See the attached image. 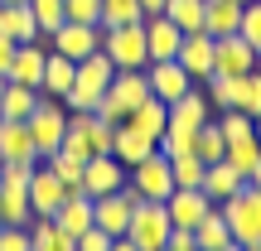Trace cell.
<instances>
[{"label":"cell","mask_w":261,"mask_h":251,"mask_svg":"<svg viewBox=\"0 0 261 251\" xmlns=\"http://www.w3.org/2000/svg\"><path fill=\"white\" fill-rule=\"evenodd\" d=\"M112 77H116V63L102 48L77 58V73H73V87L63 92V106L68 111H97V102H102V92L112 87Z\"/></svg>","instance_id":"6da1fadb"},{"label":"cell","mask_w":261,"mask_h":251,"mask_svg":"<svg viewBox=\"0 0 261 251\" xmlns=\"http://www.w3.org/2000/svg\"><path fill=\"white\" fill-rule=\"evenodd\" d=\"M218 208H223V222H227V232H232L237 246H261V188L252 179H247L232 198H223Z\"/></svg>","instance_id":"7a4b0ae2"},{"label":"cell","mask_w":261,"mask_h":251,"mask_svg":"<svg viewBox=\"0 0 261 251\" xmlns=\"http://www.w3.org/2000/svg\"><path fill=\"white\" fill-rule=\"evenodd\" d=\"M24 126H29V140H34V155L48 159L58 145H63V130H68L63 97H44V92H39V102H34V111L24 116Z\"/></svg>","instance_id":"3957f363"},{"label":"cell","mask_w":261,"mask_h":251,"mask_svg":"<svg viewBox=\"0 0 261 251\" xmlns=\"http://www.w3.org/2000/svg\"><path fill=\"white\" fill-rule=\"evenodd\" d=\"M150 97V82H145V68H136V73H116L112 87L102 92V102H97V116H102L107 126H121L130 111H136L140 102Z\"/></svg>","instance_id":"277c9868"},{"label":"cell","mask_w":261,"mask_h":251,"mask_svg":"<svg viewBox=\"0 0 261 251\" xmlns=\"http://www.w3.org/2000/svg\"><path fill=\"white\" fill-rule=\"evenodd\" d=\"M102 53L116 63V73H136V68H145L150 63V53H145V19L102 29Z\"/></svg>","instance_id":"5b68a950"},{"label":"cell","mask_w":261,"mask_h":251,"mask_svg":"<svg viewBox=\"0 0 261 251\" xmlns=\"http://www.w3.org/2000/svg\"><path fill=\"white\" fill-rule=\"evenodd\" d=\"M126 184L140 193V203H165L169 193H174V174H169V159L160 155H145L140 164H130L126 169Z\"/></svg>","instance_id":"8992f818"},{"label":"cell","mask_w":261,"mask_h":251,"mask_svg":"<svg viewBox=\"0 0 261 251\" xmlns=\"http://www.w3.org/2000/svg\"><path fill=\"white\" fill-rule=\"evenodd\" d=\"M169 232H174V222H169L165 203H136V208H130V227H126V237H130L140 251H165Z\"/></svg>","instance_id":"52a82bcc"},{"label":"cell","mask_w":261,"mask_h":251,"mask_svg":"<svg viewBox=\"0 0 261 251\" xmlns=\"http://www.w3.org/2000/svg\"><path fill=\"white\" fill-rule=\"evenodd\" d=\"M145 82H150V97H160L165 106L179 102L189 87H198L194 77L179 68V58H150V63H145Z\"/></svg>","instance_id":"ba28073f"},{"label":"cell","mask_w":261,"mask_h":251,"mask_svg":"<svg viewBox=\"0 0 261 251\" xmlns=\"http://www.w3.org/2000/svg\"><path fill=\"white\" fill-rule=\"evenodd\" d=\"M48 48L77 63V58H87V53L102 48V24H77V19H63V24L48 34Z\"/></svg>","instance_id":"9c48e42d"},{"label":"cell","mask_w":261,"mask_h":251,"mask_svg":"<svg viewBox=\"0 0 261 251\" xmlns=\"http://www.w3.org/2000/svg\"><path fill=\"white\" fill-rule=\"evenodd\" d=\"M68 193H73V188H68L63 179L39 159V164H34V179H29V213H34V217H54L58 203H63Z\"/></svg>","instance_id":"30bf717a"},{"label":"cell","mask_w":261,"mask_h":251,"mask_svg":"<svg viewBox=\"0 0 261 251\" xmlns=\"http://www.w3.org/2000/svg\"><path fill=\"white\" fill-rule=\"evenodd\" d=\"M213 116V106H208V97H203V87H189L179 102H169V121H165V130L169 135H189L194 140V130Z\"/></svg>","instance_id":"8fae6325"},{"label":"cell","mask_w":261,"mask_h":251,"mask_svg":"<svg viewBox=\"0 0 261 251\" xmlns=\"http://www.w3.org/2000/svg\"><path fill=\"white\" fill-rule=\"evenodd\" d=\"M126 184V164L116 155H92L83 159V193L87 198H102V193H116Z\"/></svg>","instance_id":"7c38bea8"},{"label":"cell","mask_w":261,"mask_h":251,"mask_svg":"<svg viewBox=\"0 0 261 251\" xmlns=\"http://www.w3.org/2000/svg\"><path fill=\"white\" fill-rule=\"evenodd\" d=\"M213 44H218V39L203 34V29H194V34L179 39V53L174 58H179V68H184L194 82H208V77H213Z\"/></svg>","instance_id":"4fadbf2b"},{"label":"cell","mask_w":261,"mask_h":251,"mask_svg":"<svg viewBox=\"0 0 261 251\" xmlns=\"http://www.w3.org/2000/svg\"><path fill=\"white\" fill-rule=\"evenodd\" d=\"M256 68V48L247 44L242 34H223L213 44V73H223V77H242V73H252Z\"/></svg>","instance_id":"5bb4252c"},{"label":"cell","mask_w":261,"mask_h":251,"mask_svg":"<svg viewBox=\"0 0 261 251\" xmlns=\"http://www.w3.org/2000/svg\"><path fill=\"white\" fill-rule=\"evenodd\" d=\"M208 208H218V203L203 193V188H174V193L165 198L169 222H174V227H189V232H194V227L203 222V213H208Z\"/></svg>","instance_id":"9a60e30c"},{"label":"cell","mask_w":261,"mask_h":251,"mask_svg":"<svg viewBox=\"0 0 261 251\" xmlns=\"http://www.w3.org/2000/svg\"><path fill=\"white\" fill-rule=\"evenodd\" d=\"M130 198L116 188V193H102V198H92V227H102L107 237H126V227H130Z\"/></svg>","instance_id":"2e32d148"},{"label":"cell","mask_w":261,"mask_h":251,"mask_svg":"<svg viewBox=\"0 0 261 251\" xmlns=\"http://www.w3.org/2000/svg\"><path fill=\"white\" fill-rule=\"evenodd\" d=\"M44 58H48V39L19 44V48H15V58H10V68H5V82L39 87V77H44Z\"/></svg>","instance_id":"e0dca14e"},{"label":"cell","mask_w":261,"mask_h":251,"mask_svg":"<svg viewBox=\"0 0 261 251\" xmlns=\"http://www.w3.org/2000/svg\"><path fill=\"white\" fill-rule=\"evenodd\" d=\"M112 155L130 169V164H140L145 155H155V140H150L145 130H136L130 121H121V126H112Z\"/></svg>","instance_id":"ac0fdd59"},{"label":"cell","mask_w":261,"mask_h":251,"mask_svg":"<svg viewBox=\"0 0 261 251\" xmlns=\"http://www.w3.org/2000/svg\"><path fill=\"white\" fill-rule=\"evenodd\" d=\"M179 24L169 15H145V53L150 58H174L179 53Z\"/></svg>","instance_id":"d6986e66"},{"label":"cell","mask_w":261,"mask_h":251,"mask_svg":"<svg viewBox=\"0 0 261 251\" xmlns=\"http://www.w3.org/2000/svg\"><path fill=\"white\" fill-rule=\"evenodd\" d=\"M0 34L15 39V44H34V39H44V34H39V24H34L29 0H24V5H0Z\"/></svg>","instance_id":"ffe728a7"},{"label":"cell","mask_w":261,"mask_h":251,"mask_svg":"<svg viewBox=\"0 0 261 251\" xmlns=\"http://www.w3.org/2000/svg\"><path fill=\"white\" fill-rule=\"evenodd\" d=\"M54 222H58V227H63V232L77 242V237H83L87 227H92V198H87V193H68L63 203H58Z\"/></svg>","instance_id":"44dd1931"},{"label":"cell","mask_w":261,"mask_h":251,"mask_svg":"<svg viewBox=\"0 0 261 251\" xmlns=\"http://www.w3.org/2000/svg\"><path fill=\"white\" fill-rule=\"evenodd\" d=\"M237 24H242L237 0H203V34L223 39V34H237Z\"/></svg>","instance_id":"7402d4cb"},{"label":"cell","mask_w":261,"mask_h":251,"mask_svg":"<svg viewBox=\"0 0 261 251\" xmlns=\"http://www.w3.org/2000/svg\"><path fill=\"white\" fill-rule=\"evenodd\" d=\"M242 184H247V179L237 174V169L227 164V159H213V164L203 169V184H198V188H203V193L213 198V203H223V198H232Z\"/></svg>","instance_id":"603a6c76"},{"label":"cell","mask_w":261,"mask_h":251,"mask_svg":"<svg viewBox=\"0 0 261 251\" xmlns=\"http://www.w3.org/2000/svg\"><path fill=\"white\" fill-rule=\"evenodd\" d=\"M73 73H77L73 58H63V53H54V48H48V58H44V77H39V92H44V97H63L68 87H73Z\"/></svg>","instance_id":"cb8c5ba5"},{"label":"cell","mask_w":261,"mask_h":251,"mask_svg":"<svg viewBox=\"0 0 261 251\" xmlns=\"http://www.w3.org/2000/svg\"><path fill=\"white\" fill-rule=\"evenodd\" d=\"M0 159H39L24 121H5L0 116Z\"/></svg>","instance_id":"d4e9b609"},{"label":"cell","mask_w":261,"mask_h":251,"mask_svg":"<svg viewBox=\"0 0 261 251\" xmlns=\"http://www.w3.org/2000/svg\"><path fill=\"white\" fill-rule=\"evenodd\" d=\"M29 246L34 251H77L73 237H68L54 217H29Z\"/></svg>","instance_id":"484cf974"},{"label":"cell","mask_w":261,"mask_h":251,"mask_svg":"<svg viewBox=\"0 0 261 251\" xmlns=\"http://www.w3.org/2000/svg\"><path fill=\"white\" fill-rule=\"evenodd\" d=\"M126 121L136 126V130H145L150 140H160V135H165V121H169V106L160 102V97H145V102H140L136 111L126 116Z\"/></svg>","instance_id":"4316f807"},{"label":"cell","mask_w":261,"mask_h":251,"mask_svg":"<svg viewBox=\"0 0 261 251\" xmlns=\"http://www.w3.org/2000/svg\"><path fill=\"white\" fill-rule=\"evenodd\" d=\"M39 102V87H24V82H5V97H0V116L5 121H24Z\"/></svg>","instance_id":"83f0119b"},{"label":"cell","mask_w":261,"mask_h":251,"mask_svg":"<svg viewBox=\"0 0 261 251\" xmlns=\"http://www.w3.org/2000/svg\"><path fill=\"white\" fill-rule=\"evenodd\" d=\"M29 193L24 188H10L0 184V227H29Z\"/></svg>","instance_id":"f1b7e54d"},{"label":"cell","mask_w":261,"mask_h":251,"mask_svg":"<svg viewBox=\"0 0 261 251\" xmlns=\"http://www.w3.org/2000/svg\"><path fill=\"white\" fill-rule=\"evenodd\" d=\"M194 242H198V251H218V246L232 242V232H227V222H223V208H208L203 213V222L194 227Z\"/></svg>","instance_id":"f546056e"},{"label":"cell","mask_w":261,"mask_h":251,"mask_svg":"<svg viewBox=\"0 0 261 251\" xmlns=\"http://www.w3.org/2000/svg\"><path fill=\"white\" fill-rule=\"evenodd\" d=\"M232 106H237V111H247L252 121L261 116V68H252V73L237 77V87H232Z\"/></svg>","instance_id":"4dcf8cb0"},{"label":"cell","mask_w":261,"mask_h":251,"mask_svg":"<svg viewBox=\"0 0 261 251\" xmlns=\"http://www.w3.org/2000/svg\"><path fill=\"white\" fill-rule=\"evenodd\" d=\"M223 159L237 169L242 179H252L256 174V164H261V145H256V135H247V140H232V145L223 150Z\"/></svg>","instance_id":"1f68e13d"},{"label":"cell","mask_w":261,"mask_h":251,"mask_svg":"<svg viewBox=\"0 0 261 251\" xmlns=\"http://www.w3.org/2000/svg\"><path fill=\"white\" fill-rule=\"evenodd\" d=\"M223 150H227V140H223V130H218V121L208 116V121L194 130V155L203 159V164H213V159H223Z\"/></svg>","instance_id":"d6a6232c"},{"label":"cell","mask_w":261,"mask_h":251,"mask_svg":"<svg viewBox=\"0 0 261 251\" xmlns=\"http://www.w3.org/2000/svg\"><path fill=\"white\" fill-rule=\"evenodd\" d=\"M165 15L179 24V34L203 29V0H165Z\"/></svg>","instance_id":"836d02e7"},{"label":"cell","mask_w":261,"mask_h":251,"mask_svg":"<svg viewBox=\"0 0 261 251\" xmlns=\"http://www.w3.org/2000/svg\"><path fill=\"white\" fill-rule=\"evenodd\" d=\"M213 121H218V130H223V140H227V145H232V140H247V135H256V121H252L247 111H237V106L218 111Z\"/></svg>","instance_id":"e575fe53"},{"label":"cell","mask_w":261,"mask_h":251,"mask_svg":"<svg viewBox=\"0 0 261 251\" xmlns=\"http://www.w3.org/2000/svg\"><path fill=\"white\" fill-rule=\"evenodd\" d=\"M44 164L54 169V174L63 179V184L73 188V193H83V159H77V155H68V150H54V155H48Z\"/></svg>","instance_id":"d590c367"},{"label":"cell","mask_w":261,"mask_h":251,"mask_svg":"<svg viewBox=\"0 0 261 251\" xmlns=\"http://www.w3.org/2000/svg\"><path fill=\"white\" fill-rule=\"evenodd\" d=\"M203 159L194 155V150H189V155H179V159H169V174H174V188H198L203 184Z\"/></svg>","instance_id":"8d00e7d4"},{"label":"cell","mask_w":261,"mask_h":251,"mask_svg":"<svg viewBox=\"0 0 261 251\" xmlns=\"http://www.w3.org/2000/svg\"><path fill=\"white\" fill-rule=\"evenodd\" d=\"M136 19H145L140 0H102V29H112V24H136Z\"/></svg>","instance_id":"74e56055"},{"label":"cell","mask_w":261,"mask_h":251,"mask_svg":"<svg viewBox=\"0 0 261 251\" xmlns=\"http://www.w3.org/2000/svg\"><path fill=\"white\" fill-rule=\"evenodd\" d=\"M29 10H34V24H39V34H44V39L63 24V0H29Z\"/></svg>","instance_id":"f35d334b"},{"label":"cell","mask_w":261,"mask_h":251,"mask_svg":"<svg viewBox=\"0 0 261 251\" xmlns=\"http://www.w3.org/2000/svg\"><path fill=\"white\" fill-rule=\"evenodd\" d=\"M63 19H77V24H102V0H63Z\"/></svg>","instance_id":"ab89813d"},{"label":"cell","mask_w":261,"mask_h":251,"mask_svg":"<svg viewBox=\"0 0 261 251\" xmlns=\"http://www.w3.org/2000/svg\"><path fill=\"white\" fill-rule=\"evenodd\" d=\"M237 34H242L252 48H261V0H247V5H242V24H237Z\"/></svg>","instance_id":"60d3db41"},{"label":"cell","mask_w":261,"mask_h":251,"mask_svg":"<svg viewBox=\"0 0 261 251\" xmlns=\"http://www.w3.org/2000/svg\"><path fill=\"white\" fill-rule=\"evenodd\" d=\"M0 251H34L29 246V227H0Z\"/></svg>","instance_id":"b9f144b4"},{"label":"cell","mask_w":261,"mask_h":251,"mask_svg":"<svg viewBox=\"0 0 261 251\" xmlns=\"http://www.w3.org/2000/svg\"><path fill=\"white\" fill-rule=\"evenodd\" d=\"M77 251H107V246H112V237H107L102 232V227H87V232L83 237H77V242H73Z\"/></svg>","instance_id":"7bdbcfd3"},{"label":"cell","mask_w":261,"mask_h":251,"mask_svg":"<svg viewBox=\"0 0 261 251\" xmlns=\"http://www.w3.org/2000/svg\"><path fill=\"white\" fill-rule=\"evenodd\" d=\"M165 251H198V242H194V232H189V227H174V232H169V242H165Z\"/></svg>","instance_id":"ee69618b"},{"label":"cell","mask_w":261,"mask_h":251,"mask_svg":"<svg viewBox=\"0 0 261 251\" xmlns=\"http://www.w3.org/2000/svg\"><path fill=\"white\" fill-rule=\"evenodd\" d=\"M15 39H5V34H0V73H5V68H10V58H15Z\"/></svg>","instance_id":"f6af8a7d"},{"label":"cell","mask_w":261,"mask_h":251,"mask_svg":"<svg viewBox=\"0 0 261 251\" xmlns=\"http://www.w3.org/2000/svg\"><path fill=\"white\" fill-rule=\"evenodd\" d=\"M107 251H140V246L130 242V237H112V246H107Z\"/></svg>","instance_id":"bcb514c9"},{"label":"cell","mask_w":261,"mask_h":251,"mask_svg":"<svg viewBox=\"0 0 261 251\" xmlns=\"http://www.w3.org/2000/svg\"><path fill=\"white\" fill-rule=\"evenodd\" d=\"M140 10L145 15H165V0H140Z\"/></svg>","instance_id":"7dc6e473"},{"label":"cell","mask_w":261,"mask_h":251,"mask_svg":"<svg viewBox=\"0 0 261 251\" xmlns=\"http://www.w3.org/2000/svg\"><path fill=\"white\" fill-rule=\"evenodd\" d=\"M218 251H242V246H237V242H227V246H218Z\"/></svg>","instance_id":"c3c4849f"},{"label":"cell","mask_w":261,"mask_h":251,"mask_svg":"<svg viewBox=\"0 0 261 251\" xmlns=\"http://www.w3.org/2000/svg\"><path fill=\"white\" fill-rule=\"evenodd\" d=\"M252 184H256V188H261V164H256V174H252Z\"/></svg>","instance_id":"681fc988"},{"label":"cell","mask_w":261,"mask_h":251,"mask_svg":"<svg viewBox=\"0 0 261 251\" xmlns=\"http://www.w3.org/2000/svg\"><path fill=\"white\" fill-rule=\"evenodd\" d=\"M256 145H261V116H256Z\"/></svg>","instance_id":"f907efd6"},{"label":"cell","mask_w":261,"mask_h":251,"mask_svg":"<svg viewBox=\"0 0 261 251\" xmlns=\"http://www.w3.org/2000/svg\"><path fill=\"white\" fill-rule=\"evenodd\" d=\"M0 5H24V0H0Z\"/></svg>","instance_id":"816d5d0a"},{"label":"cell","mask_w":261,"mask_h":251,"mask_svg":"<svg viewBox=\"0 0 261 251\" xmlns=\"http://www.w3.org/2000/svg\"><path fill=\"white\" fill-rule=\"evenodd\" d=\"M0 97H5V73H0Z\"/></svg>","instance_id":"f5cc1de1"},{"label":"cell","mask_w":261,"mask_h":251,"mask_svg":"<svg viewBox=\"0 0 261 251\" xmlns=\"http://www.w3.org/2000/svg\"><path fill=\"white\" fill-rule=\"evenodd\" d=\"M256 68H261V48H256Z\"/></svg>","instance_id":"db71d44e"},{"label":"cell","mask_w":261,"mask_h":251,"mask_svg":"<svg viewBox=\"0 0 261 251\" xmlns=\"http://www.w3.org/2000/svg\"><path fill=\"white\" fill-rule=\"evenodd\" d=\"M242 251H261V246H242Z\"/></svg>","instance_id":"11a10c76"},{"label":"cell","mask_w":261,"mask_h":251,"mask_svg":"<svg viewBox=\"0 0 261 251\" xmlns=\"http://www.w3.org/2000/svg\"><path fill=\"white\" fill-rule=\"evenodd\" d=\"M237 5H247V0H237Z\"/></svg>","instance_id":"9f6ffc18"},{"label":"cell","mask_w":261,"mask_h":251,"mask_svg":"<svg viewBox=\"0 0 261 251\" xmlns=\"http://www.w3.org/2000/svg\"><path fill=\"white\" fill-rule=\"evenodd\" d=\"M0 169H5V159H0Z\"/></svg>","instance_id":"6f0895ef"}]
</instances>
